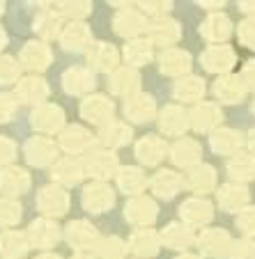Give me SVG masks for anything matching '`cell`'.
Returning a JSON list of instances; mask_svg holds the SVG:
<instances>
[{"instance_id":"cell-1","label":"cell","mask_w":255,"mask_h":259,"mask_svg":"<svg viewBox=\"0 0 255 259\" xmlns=\"http://www.w3.org/2000/svg\"><path fill=\"white\" fill-rule=\"evenodd\" d=\"M202 64L207 71L214 73H226L228 69L235 67V51L226 44H216L202 53Z\"/></svg>"},{"instance_id":"cell-2","label":"cell","mask_w":255,"mask_h":259,"mask_svg":"<svg viewBox=\"0 0 255 259\" xmlns=\"http://www.w3.org/2000/svg\"><path fill=\"white\" fill-rule=\"evenodd\" d=\"M200 32L207 41H214V46H216L218 41H226L228 37H230L232 23L226 14H211V16H207V21L202 23Z\"/></svg>"},{"instance_id":"cell-3","label":"cell","mask_w":255,"mask_h":259,"mask_svg":"<svg viewBox=\"0 0 255 259\" xmlns=\"http://www.w3.org/2000/svg\"><path fill=\"white\" fill-rule=\"evenodd\" d=\"M181 186H184V179L172 170H161L152 177V191L159 197H166V200L175 197L181 191Z\"/></svg>"},{"instance_id":"cell-4","label":"cell","mask_w":255,"mask_h":259,"mask_svg":"<svg viewBox=\"0 0 255 259\" xmlns=\"http://www.w3.org/2000/svg\"><path fill=\"white\" fill-rule=\"evenodd\" d=\"M214 92L216 97L226 103H237L244 99L246 94V85L241 80V76H223L214 83Z\"/></svg>"},{"instance_id":"cell-5","label":"cell","mask_w":255,"mask_h":259,"mask_svg":"<svg viewBox=\"0 0 255 259\" xmlns=\"http://www.w3.org/2000/svg\"><path fill=\"white\" fill-rule=\"evenodd\" d=\"M230 236L223 230H207L205 234L200 236V250L209 257H221V254L230 252Z\"/></svg>"},{"instance_id":"cell-6","label":"cell","mask_w":255,"mask_h":259,"mask_svg":"<svg viewBox=\"0 0 255 259\" xmlns=\"http://www.w3.org/2000/svg\"><path fill=\"white\" fill-rule=\"evenodd\" d=\"M221 122V108L216 103H200V106L193 108L191 113V124L198 131H211V128L218 126Z\"/></svg>"},{"instance_id":"cell-7","label":"cell","mask_w":255,"mask_h":259,"mask_svg":"<svg viewBox=\"0 0 255 259\" xmlns=\"http://www.w3.org/2000/svg\"><path fill=\"white\" fill-rule=\"evenodd\" d=\"M159 126H161V131L166 136H179L189 126V115L177 106H168L161 113V117H159Z\"/></svg>"},{"instance_id":"cell-8","label":"cell","mask_w":255,"mask_h":259,"mask_svg":"<svg viewBox=\"0 0 255 259\" xmlns=\"http://www.w3.org/2000/svg\"><path fill=\"white\" fill-rule=\"evenodd\" d=\"M179 213L184 218V223H189V225H205V223L211 220L214 211H211L209 202H205V200H187L181 204Z\"/></svg>"},{"instance_id":"cell-9","label":"cell","mask_w":255,"mask_h":259,"mask_svg":"<svg viewBox=\"0 0 255 259\" xmlns=\"http://www.w3.org/2000/svg\"><path fill=\"white\" fill-rule=\"evenodd\" d=\"M189 69H191V58H189L187 51L168 49L161 55V71L168 76H184Z\"/></svg>"},{"instance_id":"cell-10","label":"cell","mask_w":255,"mask_h":259,"mask_svg":"<svg viewBox=\"0 0 255 259\" xmlns=\"http://www.w3.org/2000/svg\"><path fill=\"white\" fill-rule=\"evenodd\" d=\"M127 218L136 225H150L157 218V206L148 197H136L133 202L127 204Z\"/></svg>"},{"instance_id":"cell-11","label":"cell","mask_w":255,"mask_h":259,"mask_svg":"<svg viewBox=\"0 0 255 259\" xmlns=\"http://www.w3.org/2000/svg\"><path fill=\"white\" fill-rule=\"evenodd\" d=\"M218 202L226 211H241L248 202V191L241 184H228L218 191Z\"/></svg>"},{"instance_id":"cell-12","label":"cell","mask_w":255,"mask_h":259,"mask_svg":"<svg viewBox=\"0 0 255 259\" xmlns=\"http://www.w3.org/2000/svg\"><path fill=\"white\" fill-rule=\"evenodd\" d=\"M127 117L133 119V122H148L154 115V99L148 97V94H136L127 101Z\"/></svg>"},{"instance_id":"cell-13","label":"cell","mask_w":255,"mask_h":259,"mask_svg":"<svg viewBox=\"0 0 255 259\" xmlns=\"http://www.w3.org/2000/svg\"><path fill=\"white\" fill-rule=\"evenodd\" d=\"M209 142L216 154H232V152H239V147H241L239 133L232 131V128H216L211 133Z\"/></svg>"},{"instance_id":"cell-14","label":"cell","mask_w":255,"mask_h":259,"mask_svg":"<svg viewBox=\"0 0 255 259\" xmlns=\"http://www.w3.org/2000/svg\"><path fill=\"white\" fill-rule=\"evenodd\" d=\"M136 154H138V158H140L142 163H148V165H157V163L166 156V145H163V140H159V138H154V136L142 138V140L138 142V147H136Z\"/></svg>"},{"instance_id":"cell-15","label":"cell","mask_w":255,"mask_h":259,"mask_svg":"<svg viewBox=\"0 0 255 259\" xmlns=\"http://www.w3.org/2000/svg\"><path fill=\"white\" fill-rule=\"evenodd\" d=\"M172 161L181 167H191L200 161V145L196 140H179L175 147H172Z\"/></svg>"},{"instance_id":"cell-16","label":"cell","mask_w":255,"mask_h":259,"mask_svg":"<svg viewBox=\"0 0 255 259\" xmlns=\"http://www.w3.org/2000/svg\"><path fill=\"white\" fill-rule=\"evenodd\" d=\"M150 39L154 44H172L179 39V25L172 19H159L157 23L150 25Z\"/></svg>"},{"instance_id":"cell-17","label":"cell","mask_w":255,"mask_h":259,"mask_svg":"<svg viewBox=\"0 0 255 259\" xmlns=\"http://www.w3.org/2000/svg\"><path fill=\"white\" fill-rule=\"evenodd\" d=\"M187 184L191 191L196 193H207L216 186V172L209 165H196L187 177Z\"/></svg>"},{"instance_id":"cell-18","label":"cell","mask_w":255,"mask_h":259,"mask_svg":"<svg viewBox=\"0 0 255 259\" xmlns=\"http://www.w3.org/2000/svg\"><path fill=\"white\" fill-rule=\"evenodd\" d=\"M161 239H163V243L170 245V248H189V245L193 243V232L189 225H177V223H172V225H168L166 230H163Z\"/></svg>"},{"instance_id":"cell-19","label":"cell","mask_w":255,"mask_h":259,"mask_svg":"<svg viewBox=\"0 0 255 259\" xmlns=\"http://www.w3.org/2000/svg\"><path fill=\"white\" fill-rule=\"evenodd\" d=\"M131 250L140 257H152L159 252V236L152 230H140L131 236Z\"/></svg>"},{"instance_id":"cell-20","label":"cell","mask_w":255,"mask_h":259,"mask_svg":"<svg viewBox=\"0 0 255 259\" xmlns=\"http://www.w3.org/2000/svg\"><path fill=\"white\" fill-rule=\"evenodd\" d=\"M205 94V83H202L198 76H187V78H179L175 85V97L181 101H198Z\"/></svg>"},{"instance_id":"cell-21","label":"cell","mask_w":255,"mask_h":259,"mask_svg":"<svg viewBox=\"0 0 255 259\" xmlns=\"http://www.w3.org/2000/svg\"><path fill=\"white\" fill-rule=\"evenodd\" d=\"M228 172H230L232 179L237 181H248L255 177V158L250 154H237L235 158L228 165Z\"/></svg>"},{"instance_id":"cell-22","label":"cell","mask_w":255,"mask_h":259,"mask_svg":"<svg viewBox=\"0 0 255 259\" xmlns=\"http://www.w3.org/2000/svg\"><path fill=\"white\" fill-rule=\"evenodd\" d=\"M83 115L88 119H92V122H106L113 115V103L103 97H92L90 101H85Z\"/></svg>"},{"instance_id":"cell-23","label":"cell","mask_w":255,"mask_h":259,"mask_svg":"<svg viewBox=\"0 0 255 259\" xmlns=\"http://www.w3.org/2000/svg\"><path fill=\"white\" fill-rule=\"evenodd\" d=\"M83 200L90 211H103L113 204V193L106 186H90L88 191H85Z\"/></svg>"},{"instance_id":"cell-24","label":"cell","mask_w":255,"mask_h":259,"mask_svg":"<svg viewBox=\"0 0 255 259\" xmlns=\"http://www.w3.org/2000/svg\"><path fill=\"white\" fill-rule=\"evenodd\" d=\"M140 80H138V73L133 69H122L111 78V90L118 94H131L138 90Z\"/></svg>"},{"instance_id":"cell-25","label":"cell","mask_w":255,"mask_h":259,"mask_svg":"<svg viewBox=\"0 0 255 259\" xmlns=\"http://www.w3.org/2000/svg\"><path fill=\"white\" fill-rule=\"evenodd\" d=\"M120 181V186H122V191L127 193H140L142 188H145V175H142L138 167H124L122 172H120L118 177Z\"/></svg>"},{"instance_id":"cell-26","label":"cell","mask_w":255,"mask_h":259,"mask_svg":"<svg viewBox=\"0 0 255 259\" xmlns=\"http://www.w3.org/2000/svg\"><path fill=\"white\" fill-rule=\"evenodd\" d=\"M115 28H118L120 34H138L140 30H145V19L136 12H124L115 19Z\"/></svg>"},{"instance_id":"cell-27","label":"cell","mask_w":255,"mask_h":259,"mask_svg":"<svg viewBox=\"0 0 255 259\" xmlns=\"http://www.w3.org/2000/svg\"><path fill=\"white\" fill-rule=\"evenodd\" d=\"M90 62H94L97 69H111L118 62V53H115L113 46L99 44V46H94V51L90 53Z\"/></svg>"},{"instance_id":"cell-28","label":"cell","mask_w":255,"mask_h":259,"mask_svg":"<svg viewBox=\"0 0 255 259\" xmlns=\"http://www.w3.org/2000/svg\"><path fill=\"white\" fill-rule=\"evenodd\" d=\"M124 55H127L129 62L142 64V62H150V58H152V51H150L148 41H129L127 49H124Z\"/></svg>"},{"instance_id":"cell-29","label":"cell","mask_w":255,"mask_h":259,"mask_svg":"<svg viewBox=\"0 0 255 259\" xmlns=\"http://www.w3.org/2000/svg\"><path fill=\"white\" fill-rule=\"evenodd\" d=\"M69 239H71L74 245L85 248V245H92V241L97 239V232H94L92 227H88L85 223H76V225H71V230H69Z\"/></svg>"},{"instance_id":"cell-30","label":"cell","mask_w":255,"mask_h":259,"mask_svg":"<svg viewBox=\"0 0 255 259\" xmlns=\"http://www.w3.org/2000/svg\"><path fill=\"white\" fill-rule=\"evenodd\" d=\"M90 167H92V172H94V175H99V177L113 175L115 156H113L111 152H106V154H94V156L90 158Z\"/></svg>"},{"instance_id":"cell-31","label":"cell","mask_w":255,"mask_h":259,"mask_svg":"<svg viewBox=\"0 0 255 259\" xmlns=\"http://www.w3.org/2000/svg\"><path fill=\"white\" fill-rule=\"evenodd\" d=\"M103 142H108L111 147H118V145H127L131 140V128L122 126V124H113L111 128L103 131Z\"/></svg>"},{"instance_id":"cell-32","label":"cell","mask_w":255,"mask_h":259,"mask_svg":"<svg viewBox=\"0 0 255 259\" xmlns=\"http://www.w3.org/2000/svg\"><path fill=\"white\" fill-rule=\"evenodd\" d=\"M94 85V78L85 71H69L67 73V88L74 90V92H83V90H90Z\"/></svg>"},{"instance_id":"cell-33","label":"cell","mask_w":255,"mask_h":259,"mask_svg":"<svg viewBox=\"0 0 255 259\" xmlns=\"http://www.w3.org/2000/svg\"><path fill=\"white\" fill-rule=\"evenodd\" d=\"M230 257L232 259H255V241H237L230 245Z\"/></svg>"},{"instance_id":"cell-34","label":"cell","mask_w":255,"mask_h":259,"mask_svg":"<svg viewBox=\"0 0 255 259\" xmlns=\"http://www.w3.org/2000/svg\"><path fill=\"white\" fill-rule=\"evenodd\" d=\"M237 225L244 234H255V206H244L237 215Z\"/></svg>"},{"instance_id":"cell-35","label":"cell","mask_w":255,"mask_h":259,"mask_svg":"<svg viewBox=\"0 0 255 259\" xmlns=\"http://www.w3.org/2000/svg\"><path fill=\"white\" fill-rule=\"evenodd\" d=\"M99 254H101L103 259H122L124 254V245L120 239H108L101 243V248H99Z\"/></svg>"},{"instance_id":"cell-36","label":"cell","mask_w":255,"mask_h":259,"mask_svg":"<svg viewBox=\"0 0 255 259\" xmlns=\"http://www.w3.org/2000/svg\"><path fill=\"white\" fill-rule=\"evenodd\" d=\"M239 39L244 46L255 49V19H246L239 25Z\"/></svg>"},{"instance_id":"cell-37","label":"cell","mask_w":255,"mask_h":259,"mask_svg":"<svg viewBox=\"0 0 255 259\" xmlns=\"http://www.w3.org/2000/svg\"><path fill=\"white\" fill-rule=\"evenodd\" d=\"M85 39H88V30H85L83 25H76V28H71L67 34V46L69 49H81V46L85 44Z\"/></svg>"},{"instance_id":"cell-38","label":"cell","mask_w":255,"mask_h":259,"mask_svg":"<svg viewBox=\"0 0 255 259\" xmlns=\"http://www.w3.org/2000/svg\"><path fill=\"white\" fill-rule=\"evenodd\" d=\"M90 142V136L83 131V128H71L67 136V147H74V149H79V147H85Z\"/></svg>"},{"instance_id":"cell-39","label":"cell","mask_w":255,"mask_h":259,"mask_svg":"<svg viewBox=\"0 0 255 259\" xmlns=\"http://www.w3.org/2000/svg\"><path fill=\"white\" fill-rule=\"evenodd\" d=\"M140 7L148 12L150 16H163L170 10V3H140Z\"/></svg>"},{"instance_id":"cell-40","label":"cell","mask_w":255,"mask_h":259,"mask_svg":"<svg viewBox=\"0 0 255 259\" xmlns=\"http://www.w3.org/2000/svg\"><path fill=\"white\" fill-rule=\"evenodd\" d=\"M241 80H244L246 88L255 90V60L244 64V71H241Z\"/></svg>"},{"instance_id":"cell-41","label":"cell","mask_w":255,"mask_h":259,"mask_svg":"<svg viewBox=\"0 0 255 259\" xmlns=\"http://www.w3.org/2000/svg\"><path fill=\"white\" fill-rule=\"evenodd\" d=\"M248 147H250V152L255 154V128L248 133Z\"/></svg>"},{"instance_id":"cell-42","label":"cell","mask_w":255,"mask_h":259,"mask_svg":"<svg viewBox=\"0 0 255 259\" xmlns=\"http://www.w3.org/2000/svg\"><path fill=\"white\" fill-rule=\"evenodd\" d=\"M241 10L244 12H255V3H241Z\"/></svg>"},{"instance_id":"cell-43","label":"cell","mask_w":255,"mask_h":259,"mask_svg":"<svg viewBox=\"0 0 255 259\" xmlns=\"http://www.w3.org/2000/svg\"><path fill=\"white\" fill-rule=\"evenodd\" d=\"M179 259H198V257H193V254H184V257H179Z\"/></svg>"},{"instance_id":"cell-44","label":"cell","mask_w":255,"mask_h":259,"mask_svg":"<svg viewBox=\"0 0 255 259\" xmlns=\"http://www.w3.org/2000/svg\"><path fill=\"white\" fill-rule=\"evenodd\" d=\"M253 113H255V103H253Z\"/></svg>"}]
</instances>
